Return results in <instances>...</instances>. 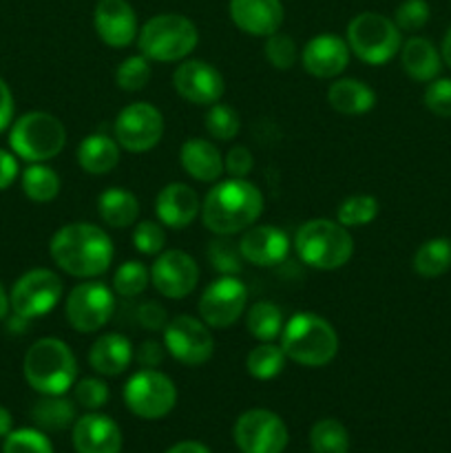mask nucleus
<instances>
[{"label": "nucleus", "instance_id": "1", "mask_svg": "<svg viewBox=\"0 0 451 453\" xmlns=\"http://www.w3.org/2000/svg\"><path fill=\"white\" fill-rule=\"evenodd\" d=\"M53 264L75 279H97L111 268L115 257L109 233L88 221H73L53 233L49 242Z\"/></svg>", "mask_w": 451, "mask_h": 453}, {"label": "nucleus", "instance_id": "2", "mask_svg": "<svg viewBox=\"0 0 451 453\" xmlns=\"http://www.w3.org/2000/svg\"><path fill=\"white\" fill-rule=\"evenodd\" d=\"M264 193L241 177L215 181L202 199V224L217 237H234L259 221L264 212Z\"/></svg>", "mask_w": 451, "mask_h": 453}, {"label": "nucleus", "instance_id": "3", "mask_svg": "<svg viewBox=\"0 0 451 453\" xmlns=\"http://www.w3.org/2000/svg\"><path fill=\"white\" fill-rule=\"evenodd\" d=\"M22 374L40 396H62L78 380V358L62 339H38L25 354Z\"/></svg>", "mask_w": 451, "mask_h": 453}, {"label": "nucleus", "instance_id": "4", "mask_svg": "<svg viewBox=\"0 0 451 453\" xmlns=\"http://www.w3.org/2000/svg\"><path fill=\"white\" fill-rule=\"evenodd\" d=\"M279 341L287 361H294L301 367L330 365L340 348L334 326L314 312L292 314L283 326Z\"/></svg>", "mask_w": 451, "mask_h": 453}, {"label": "nucleus", "instance_id": "5", "mask_svg": "<svg viewBox=\"0 0 451 453\" xmlns=\"http://www.w3.org/2000/svg\"><path fill=\"white\" fill-rule=\"evenodd\" d=\"M292 243L299 261L323 273L343 268L354 257V239L349 228L323 217L301 224Z\"/></svg>", "mask_w": 451, "mask_h": 453}, {"label": "nucleus", "instance_id": "6", "mask_svg": "<svg viewBox=\"0 0 451 453\" xmlns=\"http://www.w3.org/2000/svg\"><path fill=\"white\" fill-rule=\"evenodd\" d=\"M199 31L181 13H159L140 27L137 47L150 62H181L197 49Z\"/></svg>", "mask_w": 451, "mask_h": 453}, {"label": "nucleus", "instance_id": "7", "mask_svg": "<svg viewBox=\"0 0 451 453\" xmlns=\"http://www.w3.org/2000/svg\"><path fill=\"white\" fill-rule=\"evenodd\" d=\"M9 146L16 157L29 164H47L66 146V128L47 111H29L9 127Z\"/></svg>", "mask_w": 451, "mask_h": 453}, {"label": "nucleus", "instance_id": "8", "mask_svg": "<svg viewBox=\"0 0 451 453\" xmlns=\"http://www.w3.org/2000/svg\"><path fill=\"white\" fill-rule=\"evenodd\" d=\"M345 40L358 60L378 66L398 56L402 47V31L398 29L394 18L363 12L349 20Z\"/></svg>", "mask_w": 451, "mask_h": 453}, {"label": "nucleus", "instance_id": "9", "mask_svg": "<svg viewBox=\"0 0 451 453\" xmlns=\"http://www.w3.org/2000/svg\"><path fill=\"white\" fill-rule=\"evenodd\" d=\"M124 405L141 420L166 418L177 405L175 380L159 370H146L131 376L124 385Z\"/></svg>", "mask_w": 451, "mask_h": 453}, {"label": "nucleus", "instance_id": "10", "mask_svg": "<svg viewBox=\"0 0 451 453\" xmlns=\"http://www.w3.org/2000/svg\"><path fill=\"white\" fill-rule=\"evenodd\" d=\"M115 292L106 283L96 279H84L66 296V323L78 334H96L115 314Z\"/></svg>", "mask_w": 451, "mask_h": 453}, {"label": "nucleus", "instance_id": "11", "mask_svg": "<svg viewBox=\"0 0 451 453\" xmlns=\"http://www.w3.org/2000/svg\"><path fill=\"white\" fill-rule=\"evenodd\" d=\"M62 292H65L62 279L53 270L34 268L18 277L9 292V301H11L13 314L25 321H34V319L47 317L60 303Z\"/></svg>", "mask_w": 451, "mask_h": 453}, {"label": "nucleus", "instance_id": "12", "mask_svg": "<svg viewBox=\"0 0 451 453\" xmlns=\"http://www.w3.org/2000/svg\"><path fill=\"white\" fill-rule=\"evenodd\" d=\"M248 305V288L239 277L219 274L203 288L199 296V319L210 330H226L243 317Z\"/></svg>", "mask_w": 451, "mask_h": 453}, {"label": "nucleus", "instance_id": "13", "mask_svg": "<svg viewBox=\"0 0 451 453\" xmlns=\"http://www.w3.org/2000/svg\"><path fill=\"white\" fill-rule=\"evenodd\" d=\"M113 137L128 153H149L164 137V115L149 102L124 106L113 122Z\"/></svg>", "mask_w": 451, "mask_h": 453}, {"label": "nucleus", "instance_id": "14", "mask_svg": "<svg viewBox=\"0 0 451 453\" xmlns=\"http://www.w3.org/2000/svg\"><path fill=\"white\" fill-rule=\"evenodd\" d=\"M164 348L181 365L199 367L215 354V339L202 319L180 314L164 327Z\"/></svg>", "mask_w": 451, "mask_h": 453}, {"label": "nucleus", "instance_id": "15", "mask_svg": "<svg viewBox=\"0 0 451 453\" xmlns=\"http://www.w3.org/2000/svg\"><path fill=\"white\" fill-rule=\"evenodd\" d=\"M234 445L241 453H283L290 441L286 423L270 410H248L233 429Z\"/></svg>", "mask_w": 451, "mask_h": 453}, {"label": "nucleus", "instance_id": "16", "mask_svg": "<svg viewBox=\"0 0 451 453\" xmlns=\"http://www.w3.org/2000/svg\"><path fill=\"white\" fill-rule=\"evenodd\" d=\"M202 270L195 257L184 250H164L150 265V286L166 299L181 301L197 288Z\"/></svg>", "mask_w": 451, "mask_h": 453}, {"label": "nucleus", "instance_id": "17", "mask_svg": "<svg viewBox=\"0 0 451 453\" xmlns=\"http://www.w3.org/2000/svg\"><path fill=\"white\" fill-rule=\"evenodd\" d=\"M172 88L181 100L195 106H210L221 102L226 93V80L210 62L186 58L172 73Z\"/></svg>", "mask_w": 451, "mask_h": 453}, {"label": "nucleus", "instance_id": "18", "mask_svg": "<svg viewBox=\"0 0 451 453\" xmlns=\"http://www.w3.org/2000/svg\"><path fill=\"white\" fill-rule=\"evenodd\" d=\"M93 27L96 34L106 47L126 49L131 47L140 34L135 9L128 0H97L93 12Z\"/></svg>", "mask_w": 451, "mask_h": 453}, {"label": "nucleus", "instance_id": "19", "mask_svg": "<svg viewBox=\"0 0 451 453\" xmlns=\"http://www.w3.org/2000/svg\"><path fill=\"white\" fill-rule=\"evenodd\" d=\"M349 44L340 35L318 34L305 42L301 49V65L305 73L318 80L339 78L349 65Z\"/></svg>", "mask_w": 451, "mask_h": 453}, {"label": "nucleus", "instance_id": "20", "mask_svg": "<svg viewBox=\"0 0 451 453\" xmlns=\"http://www.w3.org/2000/svg\"><path fill=\"white\" fill-rule=\"evenodd\" d=\"M290 246L292 242L286 230L272 224L250 226L248 230H243L241 239H239L243 261L256 265V268H274V265L283 264L290 255Z\"/></svg>", "mask_w": 451, "mask_h": 453}, {"label": "nucleus", "instance_id": "21", "mask_svg": "<svg viewBox=\"0 0 451 453\" xmlns=\"http://www.w3.org/2000/svg\"><path fill=\"white\" fill-rule=\"evenodd\" d=\"M75 453H122V429L111 416L88 411L71 427Z\"/></svg>", "mask_w": 451, "mask_h": 453}, {"label": "nucleus", "instance_id": "22", "mask_svg": "<svg viewBox=\"0 0 451 453\" xmlns=\"http://www.w3.org/2000/svg\"><path fill=\"white\" fill-rule=\"evenodd\" d=\"M202 212V199L184 181H171L155 197V215L162 226L171 230H184Z\"/></svg>", "mask_w": 451, "mask_h": 453}, {"label": "nucleus", "instance_id": "23", "mask_svg": "<svg viewBox=\"0 0 451 453\" xmlns=\"http://www.w3.org/2000/svg\"><path fill=\"white\" fill-rule=\"evenodd\" d=\"M228 12L234 27L255 38H268L281 31L286 16L281 0H230Z\"/></svg>", "mask_w": 451, "mask_h": 453}, {"label": "nucleus", "instance_id": "24", "mask_svg": "<svg viewBox=\"0 0 451 453\" xmlns=\"http://www.w3.org/2000/svg\"><path fill=\"white\" fill-rule=\"evenodd\" d=\"M133 361H135V348L131 339L119 332L97 336L88 349V365L97 376L113 379V376L124 374Z\"/></svg>", "mask_w": 451, "mask_h": 453}, {"label": "nucleus", "instance_id": "25", "mask_svg": "<svg viewBox=\"0 0 451 453\" xmlns=\"http://www.w3.org/2000/svg\"><path fill=\"white\" fill-rule=\"evenodd\" d=\"M180 164L186 175L193 177L195 181H202V184H215L226 171L221 150L203 137H190L181 144Z\"/></svg>", "mask_w": 451, "mask_h": 453}, {"label": "nucleus", "instance_id": "26", "mask_svg": "<svg viewBox=\"0 0 451 453\" xmlns=\"http://www.w3.org/2000/svg\"><path fill=\"white\" fill-rule=\"evenodd\" d=\"M401 66L414 82H432L442 69V56L432 40L423 35L405 40L401 47Z\"/></svg>", "mask_w": 451, "mask_h": 453}, {"label": "nucleus", "instance_id": "27", "mask_svg": "<svg viewBox=\"0 0 451 453\" xmlns=\"http://www.w3.org/2000/svg\"><path fill=\"white\" fill-rule=\"evenodd\" d=\"M78 166L84 173L93 177L109 175L118 168L119 157H122V149L115 142V137L102 135V133H91L84 137L78 144Z\"/></svg>", "mask_w": 451, "mask_h": 453}, {"label": "nucleus", "instance_id": "28", "mask_svg": "<svg viewBox=\"0 0 451 453\" xmlns=\"http://www.w3.org/2000/svg\"><path fill=\"white\" fill-rule=\"evenodd\" d=\"M327 104L340 115H365L376 106V91L358 78H339L327 88Z\"/></svg>", "mask_w": 451, "mask_h": 453}, {"label": "nucleus", "instance_id": "29", "mask_svg": "<svg viewBox=\"0 0 451 453\" xmlns=\"http://www.w3.org/2000/svg\"><path fill=\"white\" fill-rule=\"evenodd\" d=\"M97 212H100V219L109 228H131V226L137 224V217H140V199L128 188L111 186L97 197Z\"/></svg>", "mask_w": 451, "mask_h": 453}, {"label": "nucleus", "instance_id": "30", "mask_svg": "<svg viewBox=\"0 0 451 453\" xmlns=\"http://www.w3.org/2000/svg\"><path fill=\"white\" fill-rule=\"evenodd\" d=\"M31 420L44 434H57L71 429L78 420L75 401H69L65 394L62 396H42L31 407Z\"/></svg>", "mask_w": 451, "mask_h": 453}, {"label": "nucleus", "instance_id": "31", "mask_svg": "<svg viewBox=\"0 0 451 453\" xmlns=\"http://www.w3.org/2000/svg\"><path fill=\"white\" fill-rule=\"evenodd\" d=\"M411 265L414 273L423 279L442 277L451 268V239L433 237L420 243Z\"/></svg>", "mask_w": 451, "mask_h": 453}, {"label": "nucleus", "instance_id": "32", "mask_svg": "<svg viewBox=\"0 0 451 453\" xmlns=\"http://www.w3.org/2000/svg\"><path fill=\"white\" fill-rule=\"evenodd\" d=\"M283 326L286 321H283L281 308L272 301H256L246 312L248 332L259 343H274L281 336Z\"/></svg>", "mask_w": 451, "mask_h": 453}, {"label": "nucleus", "instance_id": "33", "mask_svg": "<svg viewBox=\"0 0 451 453\" xmlns=\"http://www.w3.org/2000/svg\"><path fill=\"white\" fill-rule=\"evenodd\" d=\"M60 175L47 164H29L22 171V193L35 203H49L60 195Z\"/></svg>", "mask_w": 451, "mask_h": 453}, {"label": "nucleus", "instance_id": "34", "mask_svg": "<svg viewBox=\"0 0 451 453\" xmlns=\"http://www.w3.org/2000/svg\"><path fill=\"white\" fill-rule=\"evenodd\" d=\"M286 352L281 349V345L274 343H259L248 352L246 357V370L252 379L256 380H272L286 367Z\"/></svg>", "mask_w": 451, "mask_h": 453}, {"label": "nucleus", "instance_id": "35", "mask_svg": "<svg viewBox=\"0 0 451 453\" xmlns=\"http://www.w3.org/2000/svg\"><path fill=\"white\" fill-rule=\"evenodd\" d=\"M310 449L312 453H348L349 434L336 418H323L310 429Z\"/></svg>", "mask_w": 451, "mask_h": 453}, {"label": "nucleus", "instance_id": "36", "mask_svg": "<svg viewBox=\"0 0 451 453\" xmlns=\"http://www.w3.org/2000/svg\"><path fill=\"white\" fill-rule=\"evenodd\" d=\"M380 203L374 195H352L345 197L336 208V221L345 228H363L378 217Z\"/></svg>", "mask_w": 451, "mask_h": 453}, {"label": "nucleus", "instance_id": "37", "mask_svg": "<svg viewBox=\"0 0 451 453\" xmlns=\"http://www.w3.org/2000/svg\"><path fill=\"white\" fill-rule=\"evenodd\" d=\"M203 127L212 140L233 142L241 131V118L230 104L215 102V104L208 106L206 115H203Z\"/></svg>", "mask_w": 451, "mask_h": 453}, {"label": "nucleus", "instance_id": "38", "mask_svg": "<svg viewBox=\"0 0 451 453\" xmlns=\"http://www.w3.org/2000/svg\"><path fill=\"white\" fill-rule=\"evenodd\" d=\"M150 286V270L146 268L141 261H124L113 274V292L118 296H124V299H133V296L144 295L146 288Z\"/></svg>", "mask_w": 451, "mask_h": 453}, {"label": "nucleus", "instance_id": "39", "mask_svg": "<svg viewBox=\"0 0 451 453\" xmlns=\"http://www.w3.org/2000/svg\"><path fill=\"white\" fill-rule=\"evenodd\" d=\"M206 257L212 270L219 274L237 277L243 270V255L239 250V242H233V237H217L215 234V239L208 243Z\"/></svg>", "mask_w": 451, "mask_h": 453}, {"label": "nucleus", "instance_id": "40", "mask_svg": "<svg viewBox=\"0 0 451 453\" xmlns=\"http://www.w3.org/2000/svg\"><path fill=\"white\" fill-rule=\"evenodd\" d=\"M150 75H153V69H150L149 58H144L141 53L140 56H128L115 69V84L122 91L137 93L146 88V84L150 82Z\"/></svg>", "mask_w": 451, "mask_h": 453}, {"label": "nucleus", "instance_id": "41", "mask_svg": "<svg viewBox=\"0 0 451 453\" xmlns=\"http://www.w3.org/2000/svg\"><path fill=\"white\" fill-rule=\"evenodd\" d=\"M265 60L270 62V66H274L277 71H290L296 65V60L301 58L299 47H296L294 38L283 31L268 35L264 44Z\"/></svg>", "mask_w": 451, "mask_h": 453}, {"label": "nucleus", "instance_id": "42", "mask_svg": "<svg viewBox=\"0 0 451 453\" xmlns=\"http://www.w3.org/2000/svg\"><path fill=\"white\" fill-rule=\"evenodd\" d=\"M111 389L97 376H87V379H78L73 385V401L87 411H100L102 407L109 405Z\"/></svg>", "mask_w": 451, "mask_h": 453}, {"label": "nucleus", "instance_id": "43", "mask_svg": "<svg viewBox=\"0 0 451 453\" xmlns=\"http://www.w3.org/2000/svg\"><path fill=\"white\" fill-rule=\"evenodd\" d=\"M3 453H53V445L44 432L38 427L31 429H13L7 438H4Z\"/></svg>", "mask_w": 451, "mask_h": 453}, {"label": "nucleus", "instance_id": "44", "mask_svg": "<svg viewBox=\"0 0 451 453\" xmlns=\"http://www.w3.org/2000/svg\"><path fill=\"white\" fill-rule=\"evenodd\" d=\"M133 248L144 257H157L166 248V230L159 221H140L133 228Z\"/></svg>", "mask_w": 451, "mask_h": 453}, {"label": "nucleus", "instance_id": "45", "mask_svg": "<svg viewBox=\"0 0 451 453\" xmlns=\"http://www.w3.org/2000/svg\"><path fill=\"white\" fill-rule=\"evenodd\" d=\"M429 16H432V9L427 0H402L394 12V22L401 31L414 34L427 25Z\"/></svg>", "mask_w": 451, "mask_h": 453}, {"label": "nucleus", "instance_id": "46", "mask_svg": "<svg viewBox=\"0 0 451 453\" xmlns=\"http://www.w3.org/2000/svg\"><path fill=\"white\" fill-rule=\"evenodd\" d=\"M424 106L438 118H451V78H436L424 88Z\"/></svg>", "mask_w": 451, "mask_h": 453}, {"label": "nucleus", "instance_id": "47", "mask_svg": "<svg viewBox=\"0 0 451 453\" xmlns=\"http://www.w3.org/2000/svg\"><path fill=\"white\" fill-rule=\"evenodd\" d=\"M168 319V312L164 310V305H159L157 301H144L137 308V323L144 327L146 332H164Z\"/></svg>", "mask_w": 451, "mask_h": 453}, {"label": "nucleus", "instance_id": "48", "mask_svg": "<svg viewBox=\"0 0 451 453\" xmlns=\"http://www.w3.org/2000/svg\"><path fill=\"white\" fill-rule=\"evenodd\" d=\"M224 164L230 177H241V180H246L252 173V168H255V157H252L248 146H233V149L226 153Z\"/></svg>", "mask_w": 451, "mask_h": 453}, {"label": "nucleus", "instance_id": "49", "mask_svg": "<svg viewBox=\"0 0 451 453\" xmlns=\"http://www.w3.org/2000/svg\"><path fill=\"white\" fill-rule=\"evenodd\" d=\"M164 357H166V348H164V343H159V341L155 339L144 341V343L135 349V361L140 363L141 367H146V370H157V367L162 365Z\"/></svg>", "mask_w": 451, "mask_h": 453}, {"label": "nucleus", "instance_id": "50", "mask_svg": "<svg viewBox=\"0 0 451 453\" xmlns=\"http://www.w3.org/2000/svg\"><path fill=\"white\" fill-rule=\"evenodd\" d=\"M20 175V164L18 157L9 150L0 149V190H7Z\"/></svg>", "mask_w": 451, "mask_h": 453}, {"label": "nucleus", "instance_id": "51", "mask_svg": "<svg viewBox=\"0 0 451 453\" xmlns=\"http://www.w3.org/2000/svg\"><path fill=\"white\" fill-rule=\"evenodd\" d=\"M13 111H16V104H13L11 88H9V84L0 78V133H4L11 127Z\"/></svg>", "mask_w": 451, "mask_h": 453}, {"label": "nucleus", "instance_id": "52", "mask_svg": "<svg viewBox=\"0 0 451 453\" xmlns=\"http://www.w3.org/2000/svg\"><path fill=\"white\" fill-rule=\"evenodd\" d=\"M164 453H212L208 449L203 442H197V441H181L177 442V445H172L171 449H166Z\"/></svg>", "mask_w": 451, "mask_h": 453}, {"label": "nucleus", "instance_id": "53", "mask_svg": "<svg viewBox=\"0 0 451 453\" xmlns=\"http://www.w3.org/2000/svg\"><path fill=\"white\" fill-rule=\"evenodd\" d=\"M11 432H13L11 411H9L7 407L0 405V438H7Z\"/></svg>", "mask_w": 451, "mask_h": 453}, {"label": "nucleus", "instance_id": "54", "mask_svg": "<svg viewBox=\"0 0 451 453\" xmlns=\"http://www.w3.org/2000/svg\"><path fill=\"white\" fill-rule=\"evenodd\" d=\"M440 56H442V62H445V65L451 69V27H449V29H447L445 38H442Z\"/></svg>", "mask_w": 451, "mask_h": 453}, {"label": "nucleus", "instance_id": "55", "mask_svg": "<svg viewBox=\"0 0 451 453\" xmlns=\"http://www.w3.org/2000/svg\"><path fill=\"white\" fill-rule=\"evenodd\" d=\"M9 310H11V301H9V292L4 290V286L0 283V321L9 317Z\"/></svg>", "mask_w": 451, "mask_h": 453}]
</instances>
